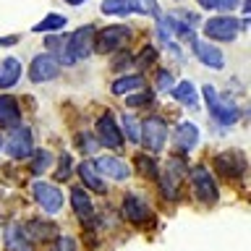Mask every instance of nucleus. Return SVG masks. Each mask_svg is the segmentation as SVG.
<instances>
[{
	"label": "nucleus",
	"mask_w": 251,
	"mask_h": 251,
	"mask_svg": "<svg viewBox=\"0 0 251 251\" xmlns=\"http://www.w3.org/2000/svg\"><path fill=\"white\" fill-rule=\"evenodd\" d=\"M94 34H97V29H94L92 24L76 29L74 34L63 42V50L58 55V63H63V66H76L78 60H84L86 55L94 50Z\"/></svg>",
	"instance_id": "nucleus-1"
},
{
	"label": "nucleus",
	"mask_w": 251,
	"mask_h": 251,
	"mask_svg": "<svg viewBox=\"0 0 251 251\" xmlns=\"http://www.w3.org/2000/svg\"><path fill=\"white\" fill-rule=\"evenodd\" d=\"M154 60H157V50H154V47H144L139 55H133V66H141V68H149Z\"/></svg>",
	"instance_id": "nucleus-32"
},
{
	"label": "nucleus",
	"mask_w": 251,
	"mask_h": 251,
	"mask_svg": "<svg viewBox=\"0 0 251 251\" xmlns=\"http://www.w3.org/2000/svg\"><path fill=\"white\" fill-rule=\"evenodd\" d=\"M76 173H78V178L84 180V186L92 188L94 194H105V191H107V188H105V180L100 178V173L94 170L92 162H81V165L76 168Z\"/></svg>",
	"instance_id": "nucleus-21"
},
{
	"label": "nucleus",
	"mask_w": 251,
	"mask_h": 251,
	"mask_svg": "<svg viewBox=\"0 0 251 251\" xmlns=\"http://www.w3.org/2000/svg\"><path fill=\"white\" fill-rule=\"evenodd\" d=\"M0 126L3 128H13V126H21V107L19 102L8 94H0Z\"/></svg>",
	"instance_id": "nucleus-17"
},
{
	"label": "nucleus",
	"mask_w": 251,
	"mask_h": 251,
	"mask_svg": "<svg viewBox=\"0 0 251 251\" xmlns=\"http://www.w3.org/2000/svg\"><path fill=\"white\" fill-rule=\"evenodd\" d=\"M5 243L11 251H31V243H29V235L24 233V227L13 225L5 230Z\"/></svg>",
	"instance_id": "nucleus-25"
},
{
	"label": "nucleus",
	"mask_w": 251,
	"mask_h": 251,
	"mask_svg": "<svg viewBox=\"0 0 251 251\" xmlns=\"http://www.w3.org/2000/svg\"><path fill=\"white\" fill-rule=\"evenodd\" d=\"M235 8H238V0H217L215 11H220V13H233Z\"/></svg>",
	"instance_id": "nucleus-38"
},
{
	"label": "nucleus",
	"mask_w": 251,
	"mask_h": 251,
	"mask_svg": "<svg viewBox=\"0 0 251 251\" xmlns=\"http://www.w3.org/2000/svg\"><path fill=\"white\" fill-rule=\"evenodd\" d=\"M131 37V29L123 26V24H113V26H105L100 34H94V50L102 55H110L115 50H121L123 42Z\"/></svg>",
	"instance_id": "nucleus-6"
},
{
	"label": "nucleus",
	"mask_w": 251,
	"mask_h": 251,
	"mask_svg": "<svg viewBox=\"0 0 251 251\" xmlns=\"http://www.w3.org/2000/svg\"><path fill=\"white\" fill-rule=\"evenodd\" d=\"M21 78V60L19 58H5L0 60V89H11Z\"/></svg>",
	"instance_id": "nucleus-18"
},
{
	"label": "nucleus",
	"mask_w": 251,
	"mask_h": 251,
	"mask_svg": "<svg viewBox=\"0 0 251 251\" xmlns=\"http://www.w3.org/2000/svg\"><path fill=\"white\" fill-rule=\"evenodd\" d=\"M170 94H173V97H176V100H178L183 107H191V110H196V107H199V92H196V86H194L191 81L173 84Z\"/></svg>",
	"instance_id": "nucleus-19"
},
{
	"label": "nucleus",
	"mask_w": 251,
	"mask_h": 251,
	"mask_svg": "<svg viewBox=\"0 0 251 251\" xmlns=\"http://www.w3.org/2000/svg\"><path fill=\"white\" fill-rule=\"evenodd\" d=\"M100 11L105 16H121V19H126V16L136 13V3L133 0H105L100 5Z\"/></svg>",
	"instance_id": "nucleus-23"
},
{
	"label": "nucleus",
	"mask_w": 251,
	"mask_h": 251,
	"mask_svg": "<svg viewBox=\"0 0 251 251\" xmlns=\"http://www.w3.org/2000/svg\"><path fill=\"white\" fill-rule=\"evenodd\" d=\"M191 47H194V55H196V60H199L201 66H207V68H212V71H220V68L225 66V55H223V50H220V47H215L212 42L194 39Z\"/></svg>",
	"instance_id": "nucleus-13"
},
{
	"label": "nucleus",
	"mask_w": 251,
	"mask_h": 251,
	"mask_svg": "<svg viewBox=\"0 0 251 251\" xmlns=\"http://www.w3.org/2000/svg\"><path fill=\"white\" fill-rule=\"evenodd\" d=\"M68 5H81V3H86V0H66Z\"/></svg>",
	"instance_id": "nucleus-41"
},
{
	"label": "nucleus",
	"mask_w": 251,
	"mask_h": 251,
	"mask_svg": "<svg viewBox=\"0 0 251 251\" xmlns=\"http://www.w3.org/2000/svg\"><path fill=\"white\" fill-rule=\"evenodd\" d=\"M215 168L223 178H241L243 173H246V160H243V154L238 152H220L215 157Z\"/></svg>",
	"instance_id": "nucleus-14"
},
{
	"label": "nucleus",
	"mask_w": 251,
	"mask_h": 251,
	"mask_svg": "<svg viewBox=\"0 0 251 251\" xmlns=\"http://www.w3.org/2000/svg\"><path fill=\"white\" fill-rule=\"evenodd\" d=\"M121 215H123V220H128L131 225H144L149 220V201L139 194H126Z\"/></svg>",
	"instance_id": "nucleus-12"
},
{
	"label": "nucleus",
	"mask_w": 251,
	"mask_h": 251,
	"mask_svg": "<svg viewBox=\"0 0 251 251\" xmlns=\"http://www.w3.org/2000/svg\"><path fill=\"white\" fill-rule=\"evenodd\" d=\"M133 3H136V13H141V16H152V19L160 16V5L154 0H133Z\"/></svg>",
	"instance_id": "nucleus-33"
},
{
	"label": "nucleus",
	"mask_w": 251,
	"mask_h": 251,
	"mask_svg": "<svg viewBox=\"0 0 251 251\" xmlns=\"http://www.w3.org/2000/svg\"><path fill=\"white\" fill-rule=\"evenodd\" d=\"M31 191H34V199L37 204L42 207L47 215H55V212L63 209V191L55 183H45V180H37L34 186H31Z\"/></svg>",
	"instance_id": "nucleus-10"
},
{
	"label": "nucleus",
	"mask_w": 251,
	"mask_h": 251,
	"mask_svg": "<svg viewBox=\"0 0 251 251\" xmlns=\"http://www.w3.org/2000/svg\"><path fill=\"white\" fill-rule=\"evenodd\" d=\"M0 149H3V139H0Z\"/></svg>",
	"instance_id": "nucleus-42"
},
{
	"label": "nucleus",
	"mask_w": 251,
	"mask_h": 251,
	"mask_svg": "<svg viewBox=\"0 0 251 251\" xmlns=\"http://www.w3.org/2000/svg\"><path fill=\"white\" fill-rule=\"evenodd\" d=\"M121 133H126L128 136V141H133V144H139V136H141V121L136 115H126L123 113V118H121Z\"/></svg>",
	"instance_id": "nucleus-26"
},
{
	"label": "nucleus",
	"mask_w": 251,
	"mask_h": 251,
	"mask_svg": "<svg viewBox=\"0 0 251 251\" xmlns=\"http://www.w3.org/2000/svg\"><path fill=\"white\" fill-rule=\"evenodd\" d=\"M71 204H74V212L81 220H92L94 207H92V199L84 194V188H74V191H71Z\"/></svg>",
	"instance_id": "nucleus-24"
},
{
	"label": "nucleus",
	"mask_w": 251,
	"mask_h": 251,
	"mask_svg": "<svg viewBox=\"0 0 251 251\" xmlns=\"http://www.w3.org/2000/svg\"><path fill=\"white\" fill-rule=\"evenodd\" d=\"M133 66V55L131 52H121V55H115V60H113V71H126V68H131Z\"/></svg>",
	"instance_id": "nucleus-36"
},
{
	"label": "nucleus",
	"mask_w": 251,
	"mask_h": 251,
	"mask_svg": "<svg viewBox=\"0 0 251 251\" xmlns=\"http://www.w3.org/2000/svg\"><path fill=\"white\" fill-rule=\"evenodd\" d=\"M188 176V180H191V188H194V196L199 199L201 204H215L217 201V196H220V191H217V183H215V178H212V173L204 168V165H194L191 170L186 173Z\"/></svg>",
	"instance_id": "nucleus-4"
},
{
	"label": "nucleus",
	"mask_w": 251,
	"mask_h": 251,
	"mask_svg": "<svg viewBox=\"0 0 251 251\" xmlns=\"http://www.w3.org/2000/svg\"><path fill=\"white\" fill-rule=\"evenodd\" d=\"M3 149L8 152V157H13V160H29L31 152H34L31 131L26 128V126H13L11 136L3 141Z\"/></svg>",
	"instance_id": "nucleus-7"
},
{
	"label": "nucleus",
	"mask_w": 251,
	"mask_h": 251,
	"mask_svg": "<svg viewBox=\"0 0 251 251\" xmlns=\"http://www.w3.org/2000/svg\"><path fill=\"white\" fill-rule=\"evenodd\" d=\"M186 173H188L186 160L173 157V160L168 162V168H165V173L160 176V194L165 196V199H170V201L178 199V180L183 178Z\"/></svg>",
	"instance_id": "nucleus-8"
},
{
	"label": "nucleus",
	"mask_w": 251,
	"mask_h": 251,
	"mask_svg": "<svg viewBox=\"0 0 251 251\" xmlns=\"http://www.w3.org/2000/svg\"><path fill=\"white\" fill-rule=\"evenodd\" d=\"M97 139H100V144L102 147H107V149H123V133H121V126L115 123V118L105 113V115H100L97 118Z\"/></svg>",
	"instance_id": "nucleus-11"
},
{
	"label": "nucleus",
	"mask_w": 251,
	"mask_h": 251,
	"mask_svg": "<svg viewBox=\"0 0 251 251\" xmlns=\"http://www.w3.org/2000/svg\"><path fill=\"white\" fill-rule=\"evenodd\" d=\"M173 144H176L178 152H183V154L194 152L196 144H199V126H196V123H188V121L178 123L176 131H173Z\"/></svg>",
	"instance_id": "nucleus-15"
},
{
	"label": "nucleus",
	"mask_w": 251,
	"mask_h": 251,
	"mask_svg": "<svg viewBox=\"0 0 251 251\" xmlns=\"http://www.w3.org/2000/svg\"><path fill=\"white\" fill-rule=\"evenodd\" d=\"M136 165H139V170H141V176H144V178H157V176H160V173H157V162L152 160V157L136 154Z\"/></svg>",
	"instance_id": "nucleus-30"
},
{
	"label": "nucleus",
	"mask_w": 251,
	"mask_h": 251,
	"mask_svg": "<svg viewBox=\"0 0 251 251\" xmlns=\"http://www.w3.org/2000/svg\"><path fill=\"white\" fill-rule=\"evenodd\" d=\"M204 100H207V105H209V118L215 121L217 126H223V128H227V126H233L235 121L241 118V110L238 105H233L230 100H225V97H220L217 89L212 84H204Z\"/></svg>",
	"instance_id": "nucleus-2"
},
{
	"label": "nucleus",
	"mask_w": 251,
	"mask_h": 251,
	"mask_svg": "<svg viewBox=\"0 0 251 251\" xmlns=\"http://www.w3.org/2000/svg\"><path fill=\"white\" fill-rule=\"evenodd\" d=\"M173 84H176V81H173V74H170V71H157V78H154V86H157V92H170L173 89Z\"/></svg>",
	"instance_id": "nucleus-34"
},
{
	"label": "nucleus",
	"mask_w": 251,
	"mask_h": 251,
	"mask_svg": "<svg viewBox=\"0 0 251 251\" xmlns=\"http://www.w3.org/2000/svg\"><path fill=\"white\" fill-rule=\"evenodd\" d=\"M31 154H34V160H31V173H34V176H39V173H45V170H50L52 152H47V149H37V152H31Z\"/></svg>",
	"instance_id": "nucleus-28"
},
{
	"label": "nucleus",
	"mask_w": 251,
	"mask_h": 251,
	"mask_svg": "<svg viewBox=\"0 0 251 251\" xmlns=\"http://www.w3.org/2000/svg\"><path fill=\"white\" fill-rule=\"evenodd\" d=\"M196 3H199V8H204V11H215L217 0H196Z\"/></svg>",
	"instance_id": "nucleus-40"
},
{
	"label": "nucleus",
	"mask_w": 251,
	"mask_h": 251,
	"mask_svg": "<svg viewBox=\"0 0 251 251\" xmlns=\"http://www.w3.org/2000/svg\"><path fill=\"white\" fill-rule=\"evenodd\" d=\"M71 178V154L63 152L60 154V170H58V180H68Z\"/></svg>",
	"instance_id": "nucleus-37"
},
{
	"label": "nucleus",
	"mask_w": 251,
	"mask_h": 251,
	"mask_svg": "<svg viewBox=\"0 0 251 251\" xmlns=\"http://www.w3.org/2000/svg\"><path fill=\"white\" fill-rule=\"evenodd\" d=\"M24 233L29 238H37V241H50V238H58V227L52 223H39V220H31V223L24 227Z\"/></svg>",
	"instance_id": "nucleus-22"
},
{
	"label": "nucleus",
	"mask_w": 251,
	"mask_h": 251,
	"mask_svg": "<svg viewBox=\"0 0 251 251\" xmlns=\"http://www.w3.org/2000/svg\"><path fill=\"white\" fill-rule=\"evenodd\" d=\"M249 24V19H233L230 13H223V16H215L204 24V34L215 42H233L238 37V31Z\"/></svg>",
	"instance_id": "nucleus-3"
},
{
	"label": "nucleus",
	"mask_w": 251,
	"mask_h": 251,
	"mask_svg": "<svg viewBox=\"0 0 251 251\" xmlns=\"http://www.w3.org/2000/svg\"><path fill=\"white\" fill-rule=\"evenodd\" d=\"M66 21L68 19H66V16H60V13H47L42 21L31 26V31H37V34H39V31H58V29L66 26Z\"/></svg>",
	"instance_id": "nucleus-27"
},
{
	"label": "nucleus",
	"mask_w": 251,
	"mask_h": 251,
	"mask_svg": "<svg viewBox=\"0 0 251 251\" xmlns=\"http://www.w3.org/2000/svg\"><path fill=\"white\" fill-rule=\"evenodd\" d=\"M60 74V63L52 52H39L29 66V78L34 84H45V81H52L55 76Z\"/></svg>",
	"instance_id": "nucleus-9"
},
{
	"label": "nucleus",
	"mask_w": 251,
	"mask_h": 251,
	"mask_svg": "<svg viewBox=\"0 0 251 251\" xmlns=\"http://www.w3.org/2000/svg\"><path fill=\"white\" fill-rule=\"evenodd\" d=\"M139 141L149 149V152H160V149H165V141H168V123H165L162 118H157V115L141 121Z\"/></svg>",
	"instance_id": "nucleus-5"
},
{
	"label": "nucleus",
	"mask_w": 251,
	"mask_h": 251,
	"mask_svg": "<svg viewBox=\"0 0 251 251\" xmlns=\"http://www.w3.org/2000/svg\"><path fill=\"white\" fill-rule=\"evenodd\" d=\"M76 144H78V149H81L84 154H97V149L102 147L100 144V139L97 136H92V133H76Z\"/></svg>",
	"instance_id": "nucleus-29"
},
{
	"label": "nucleus",
	"mask_w": 251,
	"mask_h": 251,
	"mask_svg": "<svg viewBox=\"0 0 251 251\" xmlns=\"http://www.w3.org/2000/svg\"><path fill=\"white\" fill-rule=\"evenodd\" d=\"M149 102H152V94L144 92V89H139L136 94H133V92L126 94V105H128V107H147Z\"/></svg>",
	"instance_id": "nucleus-31"
},
{
	"label": "nucleus",
	"mask_w": 251,
	"mask_h": 251,
	"mask_svg": "<svg viewBox=\"0 0 251 251\" xmlns=\"http://www.w3.org/2000/svg\"><path fill=\"white\" fill-rule=\"evenodd\" d=\"M50 251H76V241L71 235H58L55 238V246Z\"/></svg>",
	"instance_id": "nucleus-35"
},
{
	"label": "nucleus",
	"mask_w": 251,
	"mask_h": 251,
	"mask_svg": "<svg viewBox=\"0 0 251 251\" xmlns=\"http://www.w3.org/2000/svg\"><path fill=\"white\" fill-rule=\"evenodd\" d=\"M92 165H94V170H97V173H102V176H107V178H113V180H126V178L131 176L128 165H126L123 160H118V157H113V154H102Z\"/></svg>",
	"instance_id": "nucleus-16"
},
{
	"label": "nucleus",
	"mask_w": 251,
	"mask_h": 251,
	"mask_svg": "<svg viewBox=\"0 0 251 251\" xmlns=\"http://www.w3.org/2000/svg\"><path fill=\"white\" fill-rule=\"evenodd\" d=\"M19 42V37L16 34H11V37H0V47H11V45H16Z\"/></svg>",
	"instance_id": "nucleus-39"
},
{
	"label": "nucleus",
	"mask_w": 251,
	"mask_h": 251,
	"mask_svg": "<svg viewBox=\"0 0 251 251\" xmlns=\"http://www.w3.org/2000/svg\"><path fill=\"white\" fill-rule=\"evenodd\" d=\"M139 89H144V76L141 74H126L121 78H115L113 86H110V92L118 94V97L131 94V92H139Z\"/></svg>",
	"instance_id": "nucleus-20"
}]
</instances>
